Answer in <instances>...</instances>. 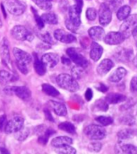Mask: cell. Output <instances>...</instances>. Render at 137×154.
<instances>
[{"mask_svg":"<svg viewBox=\"0 0 137 154\" xmlns=\"http://www.w3.org/2000/svg\"><path fill=\"white\" fill-rule=\"evenodd\" d=\"M130 90L133 93H137V77H133L131 80Z\"/></svg>","mask_w":137,"mask_h":154,"instance_id":"ee69618b","label":"cell"},{"mask_svg":"<svg viewBox=\"0 0 137 154\" xmlns=\"http://www.w3.org/2000/svg\"><path fill=\"white\" fill-rule=\"evenodd\" d=\"M24 119L20 116H15L7 121L4 127V131L7 134H12L19 131L23 127Z\"/></svg>","mask_w":137,"mask_h":154,"instance_id":"8fae6325","label":"cell"},{"mask_svg":"<svg viewBox=\"0 0 137 154\" xmlns=\"http://www.w3.org/2000/svg\"><path fill=\"white\" fill-rule=\"evenodd\" d=\"M58 128L64 131H66L69 134H74L76 132V128L70 122H62L58 125Z\"/></svg>","mask_w":137,"mask_h":154,"instance_id":"d6a6232c","label":"cell"},{"mask_svg":"<svg viewBox=\"0 0 137 154\" xmlns=\"http://www.w3.org/2000/svg\"><path fill=\"white\" fill-rule=\"evenodd\" d=\"M3 26V22H2V20H1V17H0V28Z\"/></svg>","mask_w":137,"mask_h":154,"instance_id":"9f6ffc18","label":"cell"},{"mask_svg":"<svg viewBox=\"0 0 137 154\" xmlns=\"http://www.w3.org/2000/svg\"><path fill=\"white\" fill-rule=\"evenodd\" d=\"M41 19L44 21V23H48V24H56L58 23V20H57V16L56 14L53 12H48L44 13L41 15Z\"/></svg>","mask_w":137,"mask_h":154,"instance_id":"f1b7e54d","label":"cell"},{"mask_svg":"<svg viewBox=\"0 0 137 154\" xmlns=\"http://www.w3.org/2000/svg\"><path fill=\"white\" fill-rule=\"evenodd\" d=\"M55 152L60 154H75L77 152L76 149L74 147L70 146V144H63L60 146L54 147Z\"/></svg>","mask_w":137,"mask_h":154,"instance_id":"83f0119b","label":"cell"},{"mask_svg":"<svg viewBox=\"0 0 137 154\" xmlns=\"http://www.w3.org/2000/svg\"><path fill=\"white\" fill-rule=\"evenodd\" d=\"M73 143V139L68 137L65 136H61V137H55L53 139L51 144L52 146L57 147L60 145H63V144H71Z\"/></svg>","mask_w":137,"mask_h":154,"instance_id":"484cf974","label":"cell"},{"mask_svg":"<svg viewBox=\"0 0 137 154\" xmlns=\"http://www.w3.org/2000/svg\"><path fill=\"white\" fill-rule=\"evenodd\" d=\"M81 13L75 4L71 6L68 9V16L65 19V26L68 30L72 32H76L81 25Z\"/></svg>","mask_w":137,"mask_h":154,"instance_id":"7a4b0ae2","label":"cell"},{"mask_svg":"<svg viewBox=\"0 0 137 154\" xmlns=\"http://www.w3.org/2000/svg\"><path fill=\"white\" fill-rule=\"evenodd\" d=\"M132 51L120 49L119 53H117L116 57L118 58L119 61H130L131 59H132Z\"/></svg>","mask_w":137,"mask_h":154,"instance_id":"e575fe53","label":"cell"},{"mask_svg":"<svg viewBox=\"0 0 137 154\" xmlns=\"http://www.w3.org/2000/svg\"><path fill=\"white\" fill-rule=\"evenodd\" d=\"M114 67V62L111 59H103L97 67V73L99 76H104Z\"/></svg>","mask_w":137,"mask_h":154,"instance_id":"e0dca14e","label":"cell"},{"mask_svg":"<svg viewBox=\"0 0 137 154\" xmlns=\"http://www.w3.org/2000/svg\"><path fill=\"white\" fill-rule=\"evenodd\" d=\"M0 57H1V59H2L3 65L7 66L12 72H15L14 71V67H13L12 61H11V58L9 45H8V41L6 38H3L2 44H1V47H0Z\"/></svg>","mask_w":137,"mask_h":154,"instance_id":"ba28073f","label":"cell"},{"mask_svg":"<svg viewBox=\"0 0 137 154\" xmlns=\"http://www.w3.org/2000/svg\"><path fill=\"white\" fill-rule=\"evenodd\" d=\"M86 15L87 18L90 21H94L97 17V11L94 8H88L86 11Z\"/></svg>","mask_w":137,"mask_h":154,"instance_id":"60d3db41","label":"cell"},{"mask_svg":"<svg viewBox=\"0 0 137 154\" xmlns=\"http://www.w3.org/2000/svg\"><path fill=\"white\" fill-rule=\"evenodd\" d=\"M84 133L89 139L93 140H100L107 136V131L103 127L90 124L84 128Z\"/></svg>","mask_w":137,"mask_h":154,"instance_id":"277c9868","label":"cell"},{"mask_svg":"<svg viewBox=\"0 0 137 154\" xmlns=\"http://www.w3.org/2000/svg\"><path fill=\"white\" fill-rule=\"evenodd\" d=\"M0 153L7 154V153H9V152H8V149H6L5 148H3V147H0Z\"/></svg>","mask_w":137,"mask_h":154,"instance_id":"816d5d0a","label":"cell"},{"mask_svg":"<svg viewBox=\"0 0 137 154\" xmlns=\"http://www.w3.org/2000/svg\"><path fill=\"white\" fill-rule=\"evenodd\" d=\"M75 6L78 8L79 10H82V6H83V2L82 0H75Z\"/></svg>","mask_w":137,"mask_h":154,"instance_id":"681fc988","label":"cell"},{"mask_svg":"<svg viewBox=\"0 0 137 154\" xmlns=\"http://www.w3.org/2000/svg\"><path fill=\"white\" fill-rule=\"evenodd\" d=\"M49 103L56 115L59 116H67V108L65 104L60 103V102L53 101V100H50Z\"/></svg>","mask_w":137,"mask_h":154,"instance_id":"ffe728a7","label":"cell"},{"mask_svg":"<svg viewBox=\"0 0 137 154\" xmlns=\"http://www.w3.org/2000/svg\"><path fill=\"white\" fill-rule=\"evenodd\" d=\"M11 34L13 38L15 40L20 41H32L34 39V35L30 31H28L23 26L16 25L13 27L12 29L11 30Z\"/></svg>","mask_w":137,"mask_h":154,"instance_id":"52a82bcc","label":"cell"},{"mask_svg":"<svg viewBox=\"0 0 137 154\" xmlns=\"http://www.w3.org/2000/svg\"><path fill=\"white\" fill-rule=\"evenodd\" d=\"M137 135V130L135 129H123L118 132L117 137L119 141H123L124 140H128L133 138Z\"/></svg>","mask_w":137,"mask_h":154,"instance_id":"cb8c5ba5","label":"cell"},{"mask_svg":"<svg viewBox=\"0 0 137 154\" xmlns=\"http://www.w3.org/2000/svg\"><path fill=\"white\" fill-rule=\"evenodd\" d=\"M13 54L15 57V63L19 70L23 74H28L30 70L31 64L32 61V56L25 51L18 48H13Z\"/></svg>","mask_w":137,"mask_h":154,"instance_id":"6da1fadb","label":"cell"},{"mask_svg":"<svg viewBox=\"0 0 137 154\" xmlns=\"http://www.w3.org/2000/svg\"><path fill=\"white\" fill-rule=\"evenodd\" d=\"M99 124H100L102 126H109L111 124L113 123V119H112V117L111 116H99L97 117L96 119H95Z\"/></svg>","mask_w":137,"mask_h":154,"instance_id":"8d00e7d4","label":"cell"},{"mask_svg":"<svg viewBox=\"0 0 137 154\" xmlns=\"http://www.w3.org/2000/svg\"><path fill=\"white\" fill-rule=\"evenodd\" d=\"M103 53V48L100 45L96 42H92L90 52V57L94 61H98L101 58L102 55Z\"/></svg>","mask_w":137,"mask_h":154,"instance_id":"d6986e66","label":"cell"},{"mask_svg":"<svg viewBox=\"0 0 137 154\" xmlns=\"http://www.w3.org/2000/svg\"><path fill=\"white\" fill-rule=\"evenodd\" d=\"M66 53L68 56L69 59L72 61H74L77 66H81V67H83V68H87L88 65H89V62L87 60V58L81 53H79L76 48H68L66 50Z\"/></svg>","mask_w":137,"mask_h":154,"instance_id":"30bf717a","label":"cell"},{"mask_svg":"<svg viewBox=\"0 0 137 154\" xmlns=\"http://www.w3.org/2000/svg\"><path fill=\"white\" fill-rule=\"evenodd\" d=\"M133 63H134L135 66L137 68V55L133 58Z\"/></svg>","mask_w":137,"mask_h":154,"instance_id":"db71d44e","label":"cell"},{"mask_svg":"<svg viewBox=\"0 0 137 154\" xmlns=\"http://www.w3.org/2000/svg\"><path fill=\"white\" fill-rule=\"evenodd\" d=\"M32 11L33 15H34V18H35V20H36V25L38 26V28L40 29H42L44 27V21L41 19V16H40L38 15V13H37V11H36L35 8H32Z\"/></svg>","mask_w":137,"mask_h":154,"instance_id":"ab89813d","label":"cell"},{"mask_svg":"<svg viewBox=\"0 0 137 154\" xmlns=\"http://www.w3.org/2000/svg\"><path fill=\"white\" fill-rule=\"evenodd\" d=\"M29 133H30V131H29V128H22L21 129H20L19 131H17L16 132H15V138L19 141H23L25 140L29 136Z\"/></svg>","mask_w":137,"mask_h":154,"instance_id":"1f68e13d","label":"cell"},{"mask_svg":"<svg viewBox=\"0 0 137 154\" xmlns=\"http://www.w3.org/2000/svg\"><path fill=\"white\" fill-rule=\"evenodd\" d=\"M5 8L8 12L15 16L21 15L26 10L25 5L19 0H7Z\"/></svg>","mask_w":137,"mask_h":154,"instance_id":"9c48e42d","label":"cell"},{"mask_svg":"<svg viewBox=\"0 0 137 154\" xmlns=\"http://www.w3.org/2000/svg\"><path fill=\"white\" fill-rule=\"evenodd\" d=\"M1 8H2V10H3V15H4V17L6 18V12H5V11H4V7H3V4H1Z\"/></svg>","mask_w":137,"mask_h":154,"instance_id":"11a10c76","label":"cell"},{"mask_svg":"<svg viewBox=\"0 0 137 154\" xmlns=\"http://www.w3.org/2000/svg\"><path fill=\"white\" fill-rule=\"evenodd\" d=\"M18 80V76L15 72L11 73L7 70H0V84L8 85Z\"/></svg>","mask_w":137,"mask_h":154,"instance_id":"2e32d148","label":"cell"},{"mask_svg":"<svg viewBox=\"0 0 137 154\" xmlns=\"http://www.w3.org/2000/svg\"><path fill=\"white\" fill-rule=\"evenodd\" d=\"M127 75V70L123 67H119L109 77V81L111 82H119L125 76Z\"/></svg>","mask_w":137,"mask_h":154,"instance_id":"603a6c76","label":"cell"},{"mask_svg":"<svg viewBox=\"0 0 137 154\" xmlns=\"http://www.w3.org/2000/svg\"><path fill=\"white\" fill-rule=\"evenodd\" d=\"M61 61H62V63H63L64 65H65V66H69L70 63H71V60L69 58H67L65 57H62Z\"/></svg>","mask_w":137,"mask_h":154,"instance_id":"f907efd6","label":"cell"},{"mask_svg":"<svg viewBox=\"0 0 137 154\" xmlns=\"http://www.w3.org/2000/svg\"><path fill=\"white\" fill-rule=\"evenodd\" d=\"M112 19V12L111 8L107 3H102L99 11V23L102 26L108 25Z\"/></svg>","mask_w":137,"mask_h":154,"instance_id":"7c38bea8","label":"cell"},{"mask_svg":"<svg viewBox=\"0 0 137 154\" xmlns=\"http://www.w3.org/2000/svg\"><path fill=\"white\" fill-rule=\"evenodd\" d=\"M94 106L98 111H107L108 110V103L106 100H102V99L98 100L94 104Z\"/></svg>","mask_w":137,"mask_h":154,"instance_id":"f35d334b","label":"cell"},{"mask_svg":"<svg viewBox=\"0 0 137 154\" xmlns=\"http://www.w3.org/2000/svg\"><path fill=\"white\" fill-rule=\"evenodd\" d=\"M123 3V0H109V3L111 8L114 11L119 9Z\"/></svg>","mask_w":137,"mask_h":154,"instance_id":"7bdbcfd3","label":"cell"},{"mask_svg":"<svg viewBox=\"0 0 137 154\" xmlns=\"http://www.w3.org/2000/svg\"><path fill=\"white\" fill-rule=\"evenodd\" d=\"M42 91L47 95L51 96V97H56L60 94L59 91L55 87L51 86L50 84H43L42 85Z\"/></svg>","mask_w":137,"mask_h":154,"instance_id":"4dcf8cb0","label":"cell"},{"mask_svg":"<svg viewBox=\"0 0 137 154\" xmlns=\"http://www.w3.org/2000/svg\"><path fill=\"white\" fill-rule=\"evenodd\" d=\"M104 42L109 45H117L123 42L125 40L124 36L120 32H110L105 35Z\"/></svg>","mask_w":137,"mask_h":154,"instance_id":"4fadbf2b","label":"cell"},{"mask_svg":"<svg viewBox=\"0 0 137 154\" xmlns=\"http://www.w3.org/2000/svg\"><path fill=\"white\" fill-rule=\"evenodd\" d=\"M38 8L42 10L48 11L52 8V1L53 0H32Z\"/></svg>","mask_w":137,"mask_h":154,"instance_id":"d590c367","label":"cell"},{"mask_svg":"<svg viewBox=\"0 0 137 154\" xmlns=\"http://www.w3.org/2000/svg\"><path fill=\"white\" fill-rule=\"evenodd\" d=\"M54 38L65 44H71L76 41V37L72 33L66 32L62 29H56L53 33Z\"/></svg>","mask_w":137,"mask_h":154,"instance_id":"5bb4252c","label":"cell"},{"mask_svg":"<svg viewBox=\"0 0 137 154\" xmlns=\"http://www.w3.org/2000/svg\"><path fill=\"white\" fill-rule=\"evenodd\" d=\"M36 35L41 41L48 45H53L54 44V41L53 40L52 35L48 32H36Z\"/></svg>","mask_w":137,"mask_h":154,"instance_id":"836d02e7","label":"cell"},{"mask_svg":"<svg viewBox=\"0 0 137 154\" xmlns=\"http://www.w3.org/2000/svg\"><path fill=\"white\" fill-rule=\"evenodd\" d=\"M130 13H131V8L129 6H123V7H120L117 11V18L119 20H124L125 19H127L129 16Z\"/></svg>","mask_w":137,"mask_h":154,"instance_id":"f546056e","label":"cell"},{"mask_svg":"<svg viewBox=\"0 0 137 154\" xmlns=\"http://www.w3.org/2000/svg\"><path fill=\"white\" fill-rule=\"evenodd\" d=\"M44 114H45V116L46 118L49 120V121H54L53 118L52 116V115H51L50 111H48V110H44Z\"/></svg>","mask_w":137,"mask_h":154,"instance_id":"c3c4849f","label":"cell"},{"mask_svg":"<svg viewBox=\"0 0 137 154\" xmlns=\"http://www.w3.org/2000/svg\"><path fill=\"white\" fill-rule=\"evenodd\" d=\"M88 33L90 37L94 41H102L105 36L104 29L99 26H94L90 28Z\"/></svg>","mask_w":137,"mask_h":154,"instance_id":"ac0fdd59","label":"cell"},{"mask_svg":"<svg viewBox=\"0 0 137 154\" xmlns=\"http://www.w3.org/2000/svg\"><path fill=\"white\" fill-rule=\"evenodd\" d=\"M137 28V14L129 15L125 19L124 22L120 26L119 32L122 33L125 39L129 38L135 28Z\"/></svg>","mask_w":137,"mask_h":154,"instance_id":"8992f818","label":"cell"},{"mask_svg":"<svg viewBox=\"0 0 137 154\" xmlns=\"http://www.w3.org/2000/svg\"><path fill=\"white\" fill-rule=\"evenodd\" d=\"M7 121L8 120H7V117H6L5 115L0 116V131H2L3 129H4V127H5Z\"/></svg>","mask_w":137,"mask_h":154,"instance_id":"f6af8a7d","label":"cell"},{"mask_svg":"<svg viewBox=\"0 0 137 154\" xmlns=\"http://www.w3.org/2000/svg\"><path fill=\"white\" fill-rule=\"evenodd\" d=\"M118 149L119 151L117 152H121V153L127 154H137V147L131 144H122L119 142L118 144Z\"/></svg>","mask_w":137,"mask_h":154,"instance_id":"d4e9b609","label":"cell"},{"mask_svg":"<svg viewBox=\"0 0 137 154\" xmlns=\"http://www.w3.org/2000/svg\"><path fill=\"white\" fill-rule=\"evenodd\" d=\"M105 100L108 104H118L127 100V96L119 93H110L106 97Z\"/></svg>","mask_w":137,"mask_h":154,"instance_id":"44dd1931","label":"cell"},{"mask_svg":"<svg viewBox=\"0 0 137 154\" xmlns=\"http://www.w3.org/2000/svg\"><path fill=\"white\" fill-rule=\"evenodd\" d=\"M85 98L87 99V101H90L93 98V91H92L91 89L88 88L85 93Z\"/></svg>","mask_w":137,"mask_h":154,"instance_id":"bcb514c9","label":"cell"},{"mask_svg":"<svg viewBox=\"0 0 137 154\" xmlns=\"http://www.w3.org/2000/svg\"><path fill=\"white\" fill-rule=\"evenodd\" d=\"M4 93L8 95L15 94L23 101L30 100L32 97V92L27 86H8L4 89Z\"/></svg>","mask_w":137,"mask_h":154,"instance_id":"5b68a950","label":"cell"},{"mask_svg":"<svg viewBox=\"0 0 137 154\" xmlns=\"http://www.w3.org/2000/svg\"><path fill=\"white\" fill-rule=\"evenodd\" d=\"M132 35H133V37H134V39L135 40V41L137 42V28H135L134 30H133Z\"/></svg>","mask_w":137,"mask_h":154,"instance_id":"f5cc1de1","label":"cell"},{"mask_svg":"<svg viewBox=\"0 0 137 154\" xmlns=\"http://www.w3.org/2000/svg\"><path fill=\"white\" fill-rule=\"evenodd\" d=\"M41 61H43V63L48 68H53L58 64L60 61V57L56 53H45L42 56Z\"/></svg>","mask_w":137,"mask_h":154,"instance_id":"9a60e30c","label":"cell"},{"mask_svg":"<svg viewBox=\"0 0 137 154\" xmlns=\"http://www.w3.org/2000/svg\"><path fill=\"white\" fill-rule=\"evenodd\" d=\"M96 89L98 91H101L102 93H105V92H107L108 91V87L107 86H105L104 84L100 83L98 86H96Z\"/></svg>","mask_w":137,"mask_h":154,"instance_id":"7dc6e473","label":"cell"},{"mask_svg":"<svg viewBox=\"0 0 137 154\" xmlns=\"http://www.w3.org/2000/svg\"><path fill=\"white\" fill-rule=\"evenodd\" d=\"M84 69L83 67H81L79 66H74L72 69V74L75 79H80L84 74Z\"/></svg>","mask_w":137,"mask_h":154,"instance_id":"74e56055","label":"cell"},{"mask_svg":"<svg viewBox=\"0 0 137 154\" xmlns=\"http://www.w3.org/2000/svg\"><path fill=\"white\" fill-rule=\"evenodd\" d=\"M55 133H56V131H54L53 129L46 128L43 133L38 136L39 144H42V145H45L47 144V142H48V139H49V137Z\"/></svg>","mask_w":137,"mask_h":154,"instance_id":"4316f807","label":"cell"},{"mask_svg":"<svg viewBox=\"0 0 137 154\" xmlns=\"http://www.w3.org/2000/svg\"><path fill=\"white\" fill-rule=\"evenodd\" d=\"M90 151L94 152H98L101 150L102 149V144L99 142H92L89 144L88 146Z\"/></svg>","mask_w":137,"mask_h":154,"instance_id":"b9f144b4","label":"cell"},{"mask_svg":"<svg viewBox=\"0 0 137 154\" xmlns=\"http://www.w3.org/2000/svg\"><path fill=\"white\" fill-rule=\"evenodd\" d=\"M33 57H34L33 66H34V69H35V71L36 72V73L40 76L44 75L46 73V70H47L46 66L43 63V61L39 59L38 56L36 55V53L33 54Z\"/></svg>","mask_w":137,"mask_h":154,"instance_id":"7402d4cb","label":"cell"},{"mask_svg":"<svg viewBox=\"0 0 137 154\" xmlns=\"http://www.w3.org/2000/svg\"><path fill=\"white\" fill-rule=\"evenodd\" d=\"M56 83L61 89L69 92H76L79 89V85L74 77L67 73H61L56 77Z\"/></svg>","mask_w":137,"mask_h":154,"instance_id":"3957f363","label":"cell"}]
</instances>
